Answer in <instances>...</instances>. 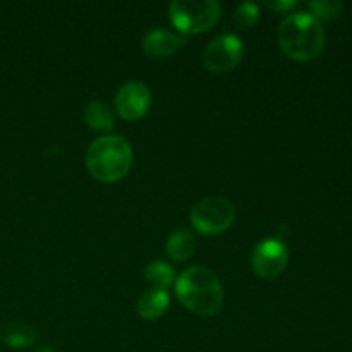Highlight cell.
I'll list each match as a JSON object with an SVG mask.
<instances>
[{
  "label": "cell",
  "instance_id": "obj_14",
  "mask_svg": "<svg viewBox=\"0 0 352 352\" xmlns=\"http://www.w3.org/2000/svg\"><path fill=\"white\" fill-rule=\"evenodd\" d=\"M144 275H146L148 280L155 285V287H167L174 282L175 272L170 265L164 263V261H153V263L148 265L144 268Z\"/></svg>",
  "mask_w": 352,
  "mask_h": 352
},
{
  "label": "cell",
  "instance_id": "obj_4",
  "mask_svg": "<svg viewBox=\"0 0 352 352\" xmlns=\"http://www.w3.org/2000/svg\"><path fill=\"white\" fill-rule=\"evenodd\" d=\"M168 12L179 31L198 33L208 30L219 21L222 7L215 0H174Z\"/></svg>",
  "mask_w": 352,
  "mask_h": 352
},
{
  "label": "cell",
  "instance_id": "obj_7",
  "mask_svg": "<svg viewBox=\"0 0 352 352\" xmlns=\"http://www.w3.org/2000/svg\"><path fill=\"white\" fill-rule=\"evenodd\" d=\"M251 263L260 277L274 278L287 265V250L278 239H265L254 248Z\"/></svg>",
  "mask_w": 352,
  "mask_h": 352
},
{
  "label": "cell",
  "instance_id": "obj_16",
  "mask_svg": "<svg viewBox=\"0 0 352 352\" xmlns=\"http://www.w3.org/2000/svg\"><path fill=\"white\" fill-rule=\"evenodd\" d=\"M309 7H311L313 12H315L313 16L318 21L333 19V17L339 16L344 9L342 2H337V0H313V2L309 3Z\"/></svg>",
  "mask_w": 352,
  "mask_h": 352
},
{
  "label": "cell",
  "instance_id": "obj_3",
  "mask_svg": "<svg viewBox=\"0 0 352 352\" xmlns=\"http://www.w3.org/2000/svg\"><path fill=\"white\" fill-rule=\"evenodd\" d=\"M133 162V150L120 134H107L93 141L86 151L89 174L102 182H113L127 174Z\"/></svg>",
  "mask_w": 352,
  "mask_h": 352
},
{
  "label": "cell",
  "instance_id": "obj_12",
  "mask_svg": "<svg viewBox=\"0 0 352 352\" xmlns=\"http://www.w3.org/2000/svg\"><path fill=\"white\" fill-rule=\"evenodd\" d=\"M82 119L91 129L109 131L113 127V116L109 105L100 100H89L82 109Z\"/></svg>",
  "mask_w": 352,
  "mask_h": 352
},
{
  "label": "cell",
  "instance_id": "obj_15",
  "mask_svg": "<svg viewBox=\"0 0 352 352\" xmlns=\"http://www.w3.org/2000/svg\"><path fill=\"white\" fill-rule=\"evenodd\" d=\"M260 17V7L254 2H243L236 7L234 12V23L239 30H250Z\"/></svg>",
  "mask_w": 352,
  "mask_h": 352
},
{
  "label": "cell",
  "instance_id": "obj_13",
  "mask_svg": "<svg viewBox=\"0 0 352 352\" xmlns=\"http://www.w3.org/2000/svg\"><path fill=\"white\" fill-rule=\"evenodd\" d=\"M196 248V239L189 230L179 229L175 232L170 234V237L167 239V253L170 254V258L177 261H184L195 253Z\"/></svg>",
  "mask_w": 352,
  "mask_h": 352
},
{
  "label": "cell",
  "instance_id": "obj_9",
  "mask_svg": "<svg viewBox=\"0 0 352 352\" xmlns=\"http://www.w3.org/2000/svg\"><path fill=\"white\" fill-rule=\"evenodd\" d=\"M186 36L184 34L174 33V31L162 30V28H153L143 36V50L150 57H170L172 54L184 47Z\"/></svg>",
  "mask_w": 352,
  "mask_h": 352
},
{
  "label": "cell",
  "instance_id": "obj_6",
  "mask_svg": "<svg viewBox=\"0 0 352 352\" xmlns=\"http://www.w3.org/2000/svg\"><path fill=\"white\" fill-rule=\"evenodd\" d=\"M243 41L236 34H219L206 45L203 52V64L208 71L223 74L236 67L243 58Z\"/></svg>",
  "mask_w": 352,
  "mask_h": 352
},
{
  "label": "cell",
  "instance_id": "obj_2",
  "mask_svg": "<svg viewBox=\"0 0 352 352\" xmlns=\"http://www.w3.org/2000/svg\"><path fill=\"white\" fill-rule=\"evenodd\" d=\"M175 292L182 305L196 315L212 316L222 306V285L206 267H191L182 272L175 284Z\"/></svg>",
  "mask_w": 352,
  "mask_h": 352
},
{
  "label": "cell",
  "instance_id": "obj_5",
  "mask_svg": "<svg viewBox=\"0 0 352 352\" xmlns=\"http://www.w3.org/2000/svg\"><path fill=\"white\" fill-rule=\"evenodd\" d=\"M236 217V206L223 196H206L191 210V222L203 234H219L226 230Z\"/></svg>",
  "mask_w": 352,
  "mask_h": 352
},
{
  "label": "cell",
  "instance_id": "obj_18",
  "mask_svg": "<svg viewBox=\"0 0 352 352\" xmlns=\"http://www.w3.org/2000/svg\"><path fill=\"white\" fill-rule=\"evenodd\" d=\"M34 352H55L54 349H52V347H47V346H43V347H38L36 351Z\"/></svg>",
  "mask_w": 352,
  "mask_h": 352
},
{
  "label": "cell",
  "instance_id": "obj_17",
  "mask_svg": "<svg viewBox=\"0 0 352 352\" xmlns=\"http://www.w3.org/2000/svg\"><path fill=\"white\" fill-rule=\"evenodd\" d=\"M267 6L275 10H287L292 9L296 6V2L294 0H278V2H267Z\"/></svg>",
  "mask_w": 352,
  "mask_h": 352
},
{
  "label": "cell",
  "instance_id": "obj_8",
  "mask_svg": "<svg viewBox=\"0 0 352 352\" xmlns=\"http://www.w3.org/2000/svg\"><path fill=\"white\" fill-rule=\"evenodd\" d=\"M151 103V91L143 81H127L116 95L117 112L127 120H136L146 113Z\"/></svg>",
  "mask_w": 352,
  "mask_h": 352
},
{
  "label": "cell",
  "instance_id": "obj_10",
  "mask_svg": "<svg viewBox=\"0 0 352 352\" xmlns=\"http://www.w3.org/2000/svg\"><path fill=\"white\" fill-rule=\"evenodd\" d=\"M168 306V292L160 287H151L144 291L138 299V311L143 318L155 320L164 315Z\"/></svg>",
  "mask_w": 352,
  "mask_h": 352
},
{
  "label": "cell",
  "instance_id": "obj_1",
  "mask_svg": "<svg viewBox=\"0 0 352 352\" xmlns=\"http://www.w3.org/2000/svg\"><path fill=\"white\" fill-rule=\"evenodd\" d=\"M278 43L289 57L308 62L325 47V31L311 12H292L278 26Z\"/></svg>",
  "mask_w": 352,
  "mask_h": 352
},
{
  "label": "cell",
  "instance_id": "obj_11",
  "mask_svg": "<svg viewBox=\"0 0 352 352\" xmlns=\"http://www.w3.org/2000/svg\"><path fill=\"white\" fill-rule=\"evenodd\" d=\"M0 339L6 346L14 349H23L31 346L36 339V332L23 322H10L0 329Z\"/></svg>",
  "mask_w": 352,
  "mask_h": 352
}]
</instances>
